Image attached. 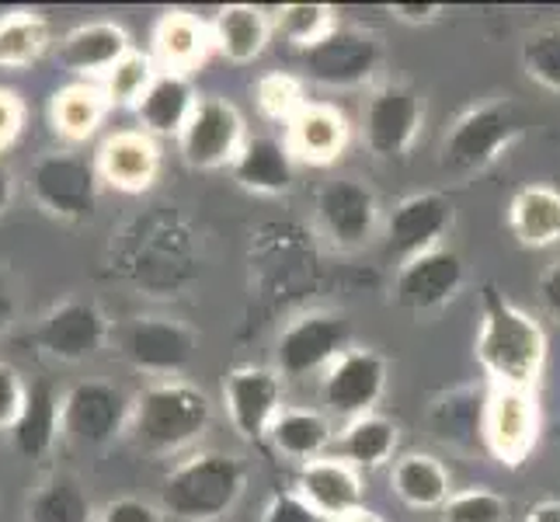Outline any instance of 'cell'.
I'll return each mask as SVG.
<instances>
[{
  "mask_svg": "<svg viewBox=\"0 0 560 522\" xmlns=\"http://www.w3.org/2000/svg\"><path fill=\"white\" fill-rule=\"evenodd\" d=\"M14 188H18V182H14V171H11V164L0 158V217L11 209V202H14Z\"/></svg>",
  "mask_w": 560,
  "mask_h": 522,
  "instance_id": "48",
  "label": "cell"
},
{
  "mask_svg": "<svg viewBox=\"0 0 560 522\" xmlns=\"http://www.w3.org/2000/svg\"><path fill=\"white\" fill-rule=\"evenodd\" d=\"M397 450V425L386 415H362L345 425V432L335 439V456L352 463L355 471H376L386 460H394Z\"/></svg>",
  "mask_w": 560,
  "mask_h": 522,
  "instance_id": "32",
  "label": "cell"
},
{
  "mask_svg": "<svg viewBox=\"0 0 560 522\" xmlns=\"http://www.w3.org/2000/svg\"><path fill=\"white\" fill-rule=\"evenodd\" d=\"M234 182L258 196H282L296 182V158L289 153L285 140L268 137V132H255L241 147L237 161L230 164Z\"/></svg>",
  "mask_w": 560,
  "mask_h": 522,
  "instance_id": "23",
  "label": "cell"
},
{
  "mask_svg": "<svg viewBox=\"0 0 560 522\" xmlns=\"http://www.w3.org/2000/svg\"><path fill=\"white\" fill-rule=\"evenodd\" d=\"M526 522H560V501H539Z\"/></svg>",
  "mask_w": 560,
  "mask_h": 522,
  "instance_id": "49",
  "label": "cell"
},
{
  "mask_svg": "<svg viewBox=\"0 0 560 522\" xmlns=\"http://www.w3.org/2000/svg\"><path fill=\"white\" fill-rule=\"evenodd\" d=\"M212 46H217L230 63H255L268 46L272 35V22L268 14L255 4H226L212 18Z\"/></svg>",
  "mask_w": 560,
  "mask_h": 522,
  "instance_id": "27",
  "label": "cell"
},
{
  "mask_svg": "<svg viewBox=\"0 0 560 522\" xmlns=\"http://www.w3.org/2000/svg\"><path fill=\"white\" fill-rule=\"evenodd\" d=\"M390 11L408 25H432L442 14V4H394Z\"/></svg>",
  "mask_w": 560,
  "mask_h": 522,
  "instance_id": "47",
  "label": "cell"
},
{
  "mask_svg": "<svg viewBox=\"0 0 560 522\" xmlns=\"http://www.w3.org/2000/svg\"><path fill=\"white\" fill-rule=\"evenodd\" d=\"M223 404L234 432L247 442L268 439L282 415V376L268 366H237L223 380Z\"/></svg>",
  "mask_w": 560,
  "mask_h": 522,
  "instance_id": "14",
  "label": "cell"
},
{
  "mask_svg": "<svg viewBox=\"0 0 560 522\" xmlns=\"http://www.w3.org/2000/svg\"><path fill=\"white\" fill-rule=\"evenodd\" d=\"M480 439H485L488 453L518 467L526 463L536 439H539V408L533 391H515V386H494L485 401V425H480Z\"/></svg>",
  "mask_w": 560,
  "mask_h": 522,
  "instance_id": "12",
  "label": "cell"
},
{
  "mask_svg": "<svg viewBox=\"0 0 560 522\" xmlns=\"http://www.w3.org/2000/svg\"><path fill=\"white\" fill-rule=\"evenodd\" d=\"M536 297H539V306L560 324V258L547 265V272L539 276L536 282Z\"/></svg>",
  "mask_w": 560,
  "mask_h": 522,
  "instance_id": "45",
  "label": "cell"
},
{
  "mask_svg": "<svg viewBox=\"0 0 560 522\" xmlns=\"http://www.w3.org/2000/svg\"><path fill=\"white\" fill-rule=\"evenodd\" d=\"M424 105L408 84L376 88L362 108V137L376 158H404L421 132Z\"/></svg>",
  "mask_w": 560,
  "mask_h": 522,
  "instance_id": "13",
  "label": "cell"
},
{
  "mask_svg": "<svg viewBox=\"0 0 560 522\" xmlns=\"http://www.w3.org/2000/svg\"><path fill=\"white\" fill-rule=\"evenodd\" d=\"M386 394V359L373 348H349L341 359L331 362L324 373L320 397L327 411L341 418H362L373 415L376 404Z\"/></svg>",
  "mask_w": 560,
  "mask_h": 522,
  "instance_id": "16",
  "label": "cell"
},
{
  "mask_svg": "<svg viewBox=\"0 0 560 522\" xmlns=\"http://www.w3.org/2000/svg\"><path fill=\"white\" fill-rule=\"evenodd\" d=\"M161 147L143 129H122L102 140L94 153L102 185L122 192V196H143L161 178Z\"/></svg>",
  "mask_w": 560,
  "mask_h": 522,
  "instance_id": "18",
  "label": "cell"
},
{
  "mask_svg": "<svg viewBox=\"0 0 560 522\" xmlns=\"http://www.w3.org/2000/svg\"><path fill=\"white\" fill-rule=\"evenodd\" d=\"M212 401L185 380H158L132 397L129 436L153 456H175L206 436Z\"/></svg>",
  "mask_w": 560,
  "mask_h": 522,
  "instance_id": "2",
  "label": "cell"
},
{
  "mask_svg": "<svg viewBox=\"0 0 560 522\" xmlns=\"http://www.w3.org/2000/svg\"><path fill=\"white\" fill-rule=\"evenodd\" d=\"M453 227V202L439 192H418L394 206L386 220V251L400 262H411L424 251L442 247V237Z\"/></svg>",
  "mask_w": 560,
  "mask_h": 522,
  "instance_id": "19",
  "label": "cell"
},
{
  "mask_svg": "<svg viewBox=\"0 0 560 522\" xmlns=\"http://www.w3.org/2000/svg\"><path fill=\"white\" fill-rule=\"evenodd\" d=\"M463 279H467V265H463V258L453 247L442 244L411 262H400L394 276V303L411 314L439 311V306L456 300Z\"/></svg>",
  "mask_w": 560,
  "mask_h": 522,
  "instance_id": "15",
  "label": "cell"
},
{
  "mask_svg": "<svg viewBox=\"0 0 560 522\" xmlns=\"http://www.w3.org/2000/svg\"><path fill=\"white\" fill-rule=\"evenodd\" d=\"M18 306H22V293H18V279L11 268L0 265V335L18 321Z\"/></svg>",
  "mask_w": 560,
  "mask_h": 522,
  "instance_id": "46",
  "label": "cell"
},
{
  "mask_svg": "<svg viewBox=\"0 0 560 522\" xmlns=\"http://www.w3.org/2000/svg\"><path fill=\"white\" fill-rule=\"evenodd\" d=\"M442 522H509V501L491 488L456 491L442 506Z\"/></svg>",
  "mask_w": 560,
  "mask_h": 522,
  "instance_id": "40",
  "label": "cell"
},
{
  "mask_svg": "<svg viewBox=\"0 0 560 522\" xmlns=\"http://www.w3.org/2000/svg\"><path fill=\"white\" fill-rule=\"evenodd\" d=\"M317 223L324 237L341 251L362 247L376 234V192L359 178H335L317 192Z\"/></svg>",
  "mask_w": 560,
  "mask_h": 522,
  "instance_id": "17",
  "label": "cell"
},
{
  "mask_svg": "<svg viewBox=\"0 0 560 522\" xmlns=\"http://www.w3.org/2000/svg\"><path fill=\"white\" fill-rule=\"evenodd\" d=\"M480 335H477V362L491 376L494 386H515L533 391L547 362V335L539 321H533L523 306H515L494 282L480 293Z\"/></svg>",
  "mask_w": 560,
  "mask_h": 522,
  "instance_id": "1",
  "label": "cell"
},
{
  "mask_svg": "<svg viewBox=\"0 0 560 522\" xmlns=\"http://www.w3.org/2000/svg\"><path fill=\"white\" fill-rule=\"evenodd\" d=\"M394 495L411 509H442L453 498L446 463L432 453H408L394 463Z\"/></svg>",
  "mask_w": 560,
  "mask_h": 522,
  "instance_id": "31",
  "label": "cell"
},
{
  "mask_svg": "<svg viewBox=\"0 0 560 522\" xmlns=\"http://www.w3.org/2000/svg\"><path fill=\"white\" fill-rule=\"evenodd\" d=\"M129 418L132 397L108 380H77L60 401V436L88 453H98L129 432Z\"/></svg>",
  "mask_w": 560,
  "mask_h": 522,
  "instance_id": "5",
  "label": "cell"
},
{
  "mask_svg": "<svg viewBox=\"0 0 560 522\" xmlns=\"http://www.w3.org/2000/svg\"><path fill=\"white\" fill-rule=\"evenodd\" d=\"M285 147L303 164H331L349 147V123L331 105H306L285 126Z\"/></svg>",
  "mask_w": 560,
  "mask_h": 522,
  "instance_id": "24",
  "label": "cell"
},
{
  "mask_svg": "<svg viewBox=\"0 0 560 522\" xmlns=\"http://www.w3.org/2000/svg\"><path fill=\"white\" fill-rule=\"evenodd\" d=\"M108 108L112 105H108L98 81H73L52 94L49 123H52L56 137H63L67 143H84L98 132Z\"/></svg>",
  "mask_w": 560,
  "mask_h": 522,
  "instance_id": "26",
  "label": "cell"
},
{
  "mask_svg": "<svg viewBox=\"0 0 560 522\" xmlns=\"http://www.w3.org/2000/svg\"><path fill=\"white\" fill-rule=\"evenodd\" d=\"M196 105H199V91L191 84V77L175 73V70H161L132 112H137L143 132H150L153 140L158 137L178 140L182 129L191 119V112H196Z\"/></svg>",
  "mask_w": 560,
  "mask_h": 522,
  "instance_id": "22",
  "label": "cell"
},
{
  "mask_svg": "<svg viewBox=\"0 0 560 522\" xmlns=\"http://www.w3.org/2000/svg\"><path fill=\"white\" fill-rule=\"evenodd\" d=\"M247 467L230 453L199 450L175 463L161 480V509L182 522H217L237 506Z\"/></svg>",
  "mask_w": 560,
  "mask_h": 522,
  "instance_id": "3",
  "label": "cell"
},
{
  "mask_svg": "<svg viewBox=\"0 0 560 522\" xmlns=\"http://www.w3.org/2000/svg\"><path fill=\"white\" fill-rule=\"evenodd\" d=\"M268 439H272L276 453H282L285 460L311 463L324 456V450L335 442V432L331 421L314 408H282Z\"/></svg>",
  "mask_w": 560,
  "mask_h": 522,
  "instance_id": "34",
  "label": "cell"
},
{
  "mask_svg": "<svg viewBox=\"0 0 560 522\" xmlns=\"http://www.w3.org/2000/svg\"><path fill=\"white\" fill-rule=\"evenodd\" d=\"M523 126H526L523 112L509 98L463 112L446 132V140H442V167H450L456 174H474L491 167L518 140Z\"/></svg>",
  "mask_w": 560,
  "mask_h": 522,
  "instance_id": "6",
  "label": "cell"
},
{
  "mask_svg": "<svg viewBox=\"0 0 560 522\" xmlns=\"http://www.w3.org/2000/svg\"><path fill=\"white\" fill-rule=\"evenodd\" d=\"M132 53V38L122 25L115 22H88L70 28L60 46H56V60L63 70L77 73L81 81H102V77Z\"/></svg>",
  "mask_w": 560,
  "mask_h": 522,
  "instance_id": "21",
  "label": "cell"
},
{
  "mask_svg": "<svg viewBox=\"0 0 560 522\" xmlns=\"http://www.w3.org/2000/svg\"><path fill=\"white\" fill-rule=\"evenodd\" d=\"M296 491L303 501L311 506L324 522H341L352 512L362 509L365 491H362V477L352 463H345L338 456H320L303 463Z\"/></svg>",
  "mask_w": 560,
  "mask_h": 522,
  "instance_id": "20",
  "label": "cell"
},
{
  "mask_svg": "<svg viewBox=\"0 0 560 522\" xmlns=\"http://www.w3.org/2000/svg\"><path fill=\"white\" fill-rule=\"evenodd\" d=\"M158 73L161 70H158V63H153L150 53L132 49L102 77L98 84H102V91H105V98H108L112 108H137Z\"/></svg>",
  "mask_w": 560,
  "mask_h": 522,
  "instance_id": "35",
  "label": "cell"
},
{
  "mask_svg": "<svg viewBox=\"0 0 560 522\" xmlns=\"http://www.w3.org/2000/svg\"><path fill=\"white\" fill-rule=\"evenodd\" d=\"M52 46V25L46 14L14 8L0 14V70H25L43 60Z\"/></svg>",
  "mask_w": 560,
  "mask_h": 522,
  "instance_id": "33",
  "label": "cell"
},
{
  "mask_svg": "<svg viewBox=\"0 0 560 522\" xmlns=\"http://www.w3.org/2000/svg\"><path fill=\"white\" fill-rule=\"evenodd\" d=\"M212 46V32L191 11H167L158 28H153V56L161 60V70L191 73Z\"/></svg>",
  "mask_w": 560,
  "mask_h": 522,
  "instance_id": "29",
  "label": "cell"
},
{
  "mask_svg": "<svg viewBox=\"0 0 560 522\" xmlns=\"http://www.w3.org/2000/svg\"><path fill=\"white\" fill-rule=\"evenodd\" d=\"M255 105H258V112L265 115V119L289 126L311 102H306L303 84L296 81L293 73H265L261 81L255 84Z\"/></svg>",
  "mask_w": 560,
  "mask_h": 522,
  "instance_id": "37",
  "label": "cell"
},
{
  "mask_svg": "<svg viewBox=\"0 0 560 522\" xmlns=\"http://www.w3.org/2000/svg\"><path fill=\"white\" fill-rule=\"evenodd\" d=\"M25 522H98L84 480L70 471H49L25 498Z\"/></svg>",
  "mask_w": 560,
  "mask_h": 522,
  "instance_id": "25",
  "label": "cell"
},
{
  "mask_svg": "<svg viewBox=\"0 0 560 522\" xmlns=\"http://www.w3.org/2000/svg\"><path fill=\"white\" fill-rule=\"evenodd\" d=\"M435 436L446 442H467L480 439V425H485V408H477L470 391H456L450 397H442L432 411ZM485 442V439H480Z\"/></svg>",
  "mask_w": 560,
  "mask_h": 522,
  "instance_id": "38",
  "label": "cell"
},
{
  "mask_svg": "<svg viewBox=\"0 0 560 522\" xmlns=\"http://www.w3.org/2000/svg\"><path fill=\"white\" fill-rule=\"evenodd\" d=\"M352 348V324L341 314H300L276 341V370L282 380H300L311 373H327L331 362Z\"/></svg>",
  "mask_w": 560,
  "mask_h": 522,
  "instance_id": "8",
  "label": "cell"
},
{
  "mask_svg": "<svg viewBox=\"0 0 560 522\" xmlns=\"http://www.w3.org/2000/svg\"><path fill=\"white\" fill-rule=\"evenodd\" d=\"M60 394L52 391L49 380H38L28 386V401H25V411L22 418L14 421L11 436V446L18 456L25 460H43L60 436Z\"/></svg>",
  "mask_w": 560,
  "mask_h": 522,
  "instance_id": "28",
  "label": "cell"
},
{
  "mask_svg": "<svg viewBox=\"0 0 560 522\" xmlns=\"http://www.w3.org/2000/svg\"><path fill=\"white\" fill-rule=\"evenodd\" d=\"M261 522H324V519L311 506H306L300 491H279L265 506Z\"/></svg>",
  "mask_w": 560,
  "mask_h": 522,
  "instance_id": "44",
  "label": "cell"
},
{
  "mask_svg": "<svg viewBox=\"0 0 560 522\" xmlns=\"http://www.w3.org/2000/svg\"><path fill=\"white\" fill-rule=\"evenodd\" d=\"M509 227L523 247L560 244V192L550 185H526L515 192L509 206Z\"/></svg>",
  "mask_w": 560,
  "mask_h": 522,
  "instance_id": "30",
  "label": "cell"
},
{
  "mask_svg": "<svg viewBox=\"0 0 560 522\" xmlns=\"http://www.w3.org/2000/svg\"><path fill=\"white\" fill-rule=\"evenodd\" d=\"M119 352L132 370L175 380L196 359V332L175 317H137L122 327Z\"/></svg>",
  "mask_w": 560,
  "mask_h": 522,
  "instance_id": "11",
  "label": "cell"
},
{
  "mask_svg": "<svg viewBox=\"0 0 560 522\" xmlns=\"http://www.w3.org/2000/svg\"><path fill=\"white\" fill-rule=\"evenodd\" d=\"M518 60H523V70H526L529 81L560 94V22L533 28L523 38V53H518Z\"/></svg>",
  "mask_w": 560,
  "mask_h": 522,
  "instance_id": "36",
  "label": "cell"
},
{
  "mask_svg": "<svg viewBox=\"0 0 560 522\" xmlns=\"http://www.w3.org/2000/svg\"><path fill=\"white\" fill-rule=\"evenodd\" d=\"M276 28L296 49H306L320 43L327 32H335L338 22H335V8H327V4H285L279 8Z\"/></svg>",
  "mask_w": 560,
  "mask_h": 522,
  "instance_id": "39",
  "label": "cell"
},
{
  "mask_svg": "<svg viewBox=\"0 0 560 522\" xmlns=\"http://www.w3.org/2000/svg\"><path fill=\"white\" fill-rule=\"evenodd\" d=\"M300 63L320 88H362L383 63V43L365 28L338 25L320 43L300 49Z\"/></svg>",
  "mask_w": 560,
  "mask_h": 522,
  "instance_id": "9",
  "label": "cell"
},
{
  "mask_svg": "<svg viewBox=\"0 0 560 522\" xmlns=\"http://www.w3.org/2000/svg\"><path fill=\"white\" fill-rule=\"evenodd\" d=\"M112 338V321L102 311V303L70 297L52 303L32 327V345L52 362L81 366L94 359Z\"/></svg>",
  "mask_w": 560,
  "mask_h": 522,
  "instance_id": "7",
  "label": "cell"
},
{
  "mask_svg": "<svg viewBox=\"0 0 560 522\" xmlns=\"http://www.w3.org/2000/svg\"><path fill=\"white\" fill-rule=\"evenodd\" d=\"M98 522H164V509L153 506L147 498L122 495V498H112L98 512Z\"/></svg>",
  "mask_w": 560,
  "mask_h": 522,
  "instance_id": "42",
  "label": "cell"
},
{
  "mask_svg": "<svg viewBox=\"0 0 560 522\" xmlns=\"http://www.w3.org/2000/svg\"><path fill=\"white\" fill-rule=\"evenodd\" d=\"M341 522H376V515H373V512H365V509H359V512H352L349 519H341Z\"/></svg>",
  "mask_w": 560,
  "mask_h": 522,
  "instance_id": "50",
  "label": "cell"
},
{
  "mask_svg": "<svg viewBox=\"0 0 560 522\" xmlns=\"http://www.w3.org/2000/svg\"><path fill=\"white\" fill-rule=\"evenodd\" d=\"M32 202L60 223H88L98 209L102 178L94 161L77 150H49L28 171Z\"/></svg>",
  "mask_w": 560,
  "mask_h": 522,
  "instance_id": "4",
  "label": "cell"
},
{
  "mask_svg": "<svg viewBox=\"0 0 560 522\" xmlns=\"http://www.w3.org/2000/svg\"><path fill=\"white\" fill-rule=\"evenodd\" d=\"M25 102L18 98V91L11 88H0V158H4V150H11L18 143L25 129Z\"/></svg>",
  "mask_w": 560,
  "mask_h": 522,
  "instance_id": "43",
  "label": "cell"
},
{
  "mask_svg": "<svg viewBox=\"0 0 560 522\" xmlns=\"http://www.w3.org/2000/svg\"><path fill=\"white\" fill-rule=\"evenodd\" d=\"M28 401V383L11 362L0 359V432H11L14 421L22 418Z\"/></svg>",
  "mask_w": 560,
  "mask_h": 522,
  "instance_id": "41",
  "label": "cell"
},
{
  "mask_svg": "<svg viewBox=\"0 0 560 522\" xmlns=\"http://www.w3.org/2000/svg\"><path fill=\"white\" fill-rule=\"evenodd\" d=\"M244 143H247V126L237 105L209 94V98H199L188 126L182 129L178 153L188 167L217 171L234 164Z\"/></svg>",
  "mask_w": 560,
  "mask_h": 522,
  "instance_id": "10",
  "label": "cell"
}]
</instances>
